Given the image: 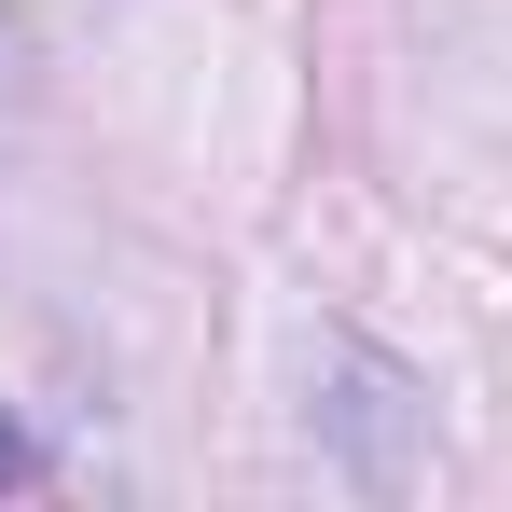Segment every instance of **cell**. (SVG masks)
<instances>
[{"instance_id":"obj_1","label":"cell","mask_w":512,"mask_h":512,"mask_svg":"<svg viewBox=\"0 0 512 512\" xmlns=\"http://www.w3.org/2000/svg\"><path fill=\"white\" fill-rule=\"evenodd\" d=\"M0 485H42V443H28L14 416H0Z\"/></svg>"}]
</instances>
